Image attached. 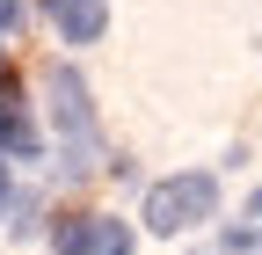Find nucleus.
I'll list each match as a JSON object with an SVG mask.
<instances>
[{"label": "nucleus", "instance_id": "423d86ee", "mask_svg": "<svg viewBox=\"0 0 262 255\" xmlns=\"http://www.w3.org/2000/svg\"><path fill=\"white\" fill-rule=\"evenodd\" d=\"M211 255H262V226H233V233H219Z\"/></svg>", "mask_w": 262, "mask_h": 255}, {"label": "nucleus", "instance_id": "39448f33", "mask_svg": "<svg viewBox=\"0 0 262 255\" xmlns=\"http://www.w3.org/2000/svg\"><path fill=\"white\" fill-rule=\"evenodd\" d=\"M44 139H37V124L22 117V102H8L0 95V161H37Z\"/></svg>", "mask_w": 262, "mask_h": 255}, {"label": "nucleus", "instance_id": "1a4fd4ad", "mask_svg": "<svg viewBox=\"0 0 262 255\" xmlns=\"http://www.w3.org/2000/svg\"><path fill=\"white\" fill-rule=\"evenodd\" d=\"M248 219H262V189H255V197H248Z\"/></svg>", "mask_w": 262, "mask_h": 255}, {"label": "nucleus", "instance_id": "20e7f679", "mask_svg": "<svg viewBox=\"0 0 262 255\" xmlns=\"http://www.w3.org/2000/svg\"><path fill=\"white\" fill-rule=\"evenodd\" d=\"M44 15L66 44H102V29H110V0H44Z\"/></svg>", "mask_w": 262, "mask_h": 255}, {"label": "nucleus", "instance_id": "6e6552de", "mask_svg": "<svg viewBox=\"0 0 262 255\" xmlns=\"http://www.w3.org/2000/svg\"><path fill=\"white\" fill-rule=\"evenodd\" d=\"M8 197H15V175H8V161H0V211H8Z\"/></svg>", "mask_w": 262, "mask_h": 255}, {"label": "nucleus", "instance_id": "f257e3e1", "mask_svg": "<svg viewBox=\"0 0 262 255\" xmlns=\"http://www.w3.org/2000/svg\"><path fill=\"white\" fill-rule=\"evenodd\" d=\"M44 95H51V124H58V168L66 175H95L102 168V132H95L88 80L73 66H44Z\"/></svg>", "mask_w": 262, "mask_h": 255}, {"label": "nucleus", "instance_id": "0eeeda50", "mask_svg": "<svg viewBox=\"0 0 262 255\" xmlns=\"http://www.w3.org/2000/svg\"><path fill=\"white\" fill-rule=\"evenodd\" d=\"M22 22V0H0V29H15Z\"/></svg>", "mask_w": 262, "mask_h": 255}, {"label": "nucleus", "instance_id": "7ed1b4c3", "mask_svg": "<svg viewBox=\"0 0 262 255\" xmlns=\"http://www.w3.org/2000/svg\"><path fill=\"white\" fill-rule=\"evenodd\" d=\"M131 233L117 211H73L51 226V255H131Z\"/></svg>", "mask_w": 262, "mask_h": 255}, {"label": "nucleus", "instance_id": "f03ea898", "mask_svg": "<svg viewBox=\"0 0 262 255\" xmlns=\"http://www.w3.org/2000/svg\"><path fill=\"white\" fill-rule=\"evenodd\" d=\"M139 219H146V233H160V241H175V233H196L204 219H219V175L189 168V175H168V182H153Z\"/></svg>", "mask_w": 262, "mask_h": 255}]
</instances>
